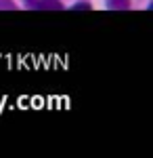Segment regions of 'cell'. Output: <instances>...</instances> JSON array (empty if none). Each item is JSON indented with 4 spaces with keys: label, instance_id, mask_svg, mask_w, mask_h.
<instances>
[{
    "label": "cell",
    "instance_id": "obj_2",
    "mask_svg": "<svg viewBox=\"0 0 153 158\" xmlns=\"http://www.w3.org/2000/svg\"><path fill=\"white\" fill-rule=\"evenodd\" d=\"M107 6L113 11H126L130 9V0H107Z\"/></svg>",
    "mask_w": 153,
    "mask_h": 158
},
{
    "label": "cell",
    "instance_id": "obj_3",
    "mask_svg": "<svg viewBox=\"0 0 153 158\" xmlns=\"http://www.w3.org/2000/svg\"><path fill=\"white\" fill-rule=\"evenodd\" d=\"M71 9H73V11H88V9H90V2H78V4H73Z\"/></svg>",
    "mask_w": 153,
    "mask_h": 158
},
{
    "label": "cell",
    "instance_id": "obj_1",
    "mask_svg": "<svg viewBox=\"0 0 153 158\" xmlns=\"http://www.w3.org/2000/svg\"><path fill=\"white\" fill-rule=\"evenodd\" d=\"M27 4L32 9H38V11H59L63 9L59 0H27Z\"/></svg>",
    "mask_w": 153,
    "mask_h": 158
}]
</instances>
